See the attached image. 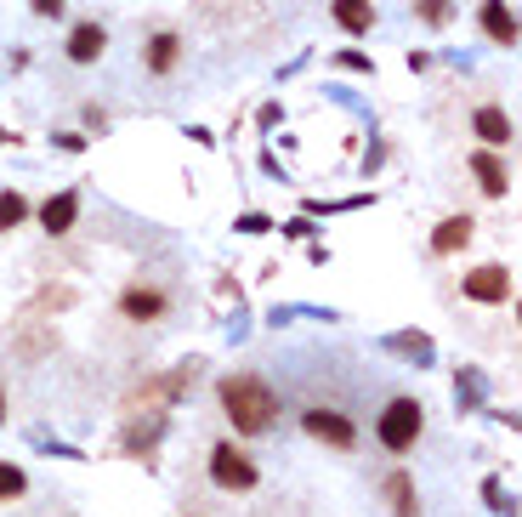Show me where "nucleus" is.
Segmentation results:
<instances>
[{
    "mask_svg": "<svg viewBox=\"0 0 522 517\" xmlns=\"http://www.w3.org/2000/svg\"><path fill=\"white\" fill-rule=\"evenodd\" d=\"M216 398H222V415L233 421V432H244V438H261V432H273V421H279V393L250 370L222 375Z\"/></svg>",
    "mask_w": 522,
    "mask_h": 517,
    "instance_id": "1",
    "label": "nucleus"
},
{
    "mask_svg": "<svg viewBox=\"0 0 522 517\" xmlns=\"http://www.w3.org/2000/svg\"><path fill=\"white\" fill-rule=\"evenodd\" d=\"M420 432H426L420 398H392L381 410V421H375V438H381V449H392V455H409V449L420 444Z\"/></svg>",
    "mask_w": 522,
    "mask_h": 517,
    "instance_id": "2",
    "label": "nucleus"
},
{
    "mask_svg": "<svg viewBox=\"0 0 522 517\" xmlns=\"http://www.w3.org/2000/svg\"><path fill=\"white\" fill-rule=\"evenodd\" d=\"M210 483L227 489V495H250V489L261 483V466L250 461L239 444H216L210 449Z\"/></svg>",
    "mask_w": 522,
    "mask_h": 517,
    "instance_id": "3",
    "label": "nucleus"
},
{
    "mask_svg": "<svg viewBox=\"0 0 522 517\" xmlns=\"http://www.w3.org/2000/svg\"><path fill=\"white\" fill-rule=\"evenodd\" d=\"M193 381H199V370H193V364H176L171 375L142 381L137 393H131V410H171V404H182V398H188Z\"/></svg>",
    "mask_w": 522,
    "mask_h": 517,
    "instance_id": "4",
    "label": "nucleus"
},
{
    "mask_svg": "<svg viewBox=\"0 0 522 517\" xmlns=\"http://www.w3.org/2000/svg\"><path fill=\"white\" fill-rule=\"evenodd\" d=\"M460 290H466V302L505 307L511 290H517V279H511V268H500V262H483V268H471L466 279H460Z\"/></svg>",
    "mask_w": 522,
    "mask_h": 517,
    "instance_id": "5",
    "label": "nucleus"
},
{
    "mask_svg": "<svg viewBox=\"0 0 522 517\" xmlns=\"http://www.w3.org/2000/svg\"><path fill=\"white\" fill-rule=\"evenodd\" d=\"M301 427H307V438H318V444H330V449L358 444V427L341 410H301Z\"/></svg>",
    "mask_w": 522,
    "mask_h": 517,
    "instance_id": "6",
    "label": "nucleus"
},
{
    "mask_svg": "<svg viewBox=\"0 0 522 517\" xmlns=\"http://www.w3.org/2000/svg\"><path fill=\"white\" fill-rule=\"evenodd\" d=\"M171 313V296L165 290H154V285H131V290H120V319H131V324H154V319H165Z\"/></svg>",
    "mask_w": 522,
    "mask_h": 517,
    "instance_id": "7",
    "label": "nucleus"
},
{
    "mask_svg": "<svg viewBox=\"0 0 522 517\" xmlns=\"http://www.w3.org/2000/svg\"><path fill=\"white\" fill-rule=\"evenodd\" d=\"M471 137H477L483 148H511L517 125H511V114H505L500 103H483L477 114H471Z\"/></svg>",
    "mask_w": 522,
    "mask_h": 517,
    "instance_id": "8",
    "label": "nucleus"
},
{
    "mask_svg": "<svg viewBox=\"0 0 522 517\" xmlns=\"http://www.w3.org/2000/svg\"><path fill=\"white\" fill-rule=\"evenodd\" d=\"M466 165H471V177H477V188H483L488 199H505V194H511V171L500 165V154H494V148H477Z\"/></svg>",
    "mask_w": 522,
    "mask_h": 517,
    "instance_id": "9",
    "label": "nucleus"
},
{
    "mask_svg": "<svg viewBox=\"0 0 522 517\" xmlns=\"http://www.w3.org/2000/svg\"><path fill=\"white\" fill-rule=\"evenodd\" d=\"M63 52H69V63L91 69V63L108 52V29H103V23H74V29H69V46H63Z\"/></svg>",
    "mask_w": 522,
    "mask_h": 517,
    "instance_id": "10",
    "label": "nucleus"
},
{
    "mask_svg": "<svg viewBox=\"0 0 522 517\" xmlns=\"http://www.w3.org/2000/svg\"><path fill=\"white\" fill-rule=\"evenodd\" d=\"M477 23H483V35L494 40V46H505V52L517 46V12H511L505 0H483V6H477Z\"/></svg>",
    "mask_w": 522,
    "mask_h": 517,
    "instance_id": "11",
    "label": "nucleus"
},
{
    "mask_svg": "<svg viewBox=\"0 0 522 517\" xmlns=\"http://www.w3.org/2000/svg\"><path fill=\"white\" fill-rule=\"evenodd\" d=\"M176 63H182V35H171V29H159V35H148V46H142V69L165 80V74H171Z\"/></svg>",
    "mask_w": 522,
    "mask_h": 517,
    "instance_id": "12",
    "label": "nucleus"
},
{
    "mask_svg": "<svg viewBox=\"0 0 522 517\" xmlns=\"http://www.w3.org/2000/svg\"><path fill=\"white\" fill-rule=\"evenodd\" d=\"M74 222H80V188H63V194H52L46 205H40V228L52 233H69Z\"/></svg>",
    "mask_w": 522,
    "mask_h": 517,
    "instance_id": "13",
    "label": "nucleus"
},
{
    "mask_svg": "<svg viewBox=\"0 0 522 517\" xmlns=\"http://www.w3.org/2000/svg\"><path fill=\"white\" fill-rule=\"evenodd\" d=\"M381 347H386V353H398V358H409L415 370H426V364L437 358V341H432V336H420V330H392Z\"/></svg>",
    "mask_w": 522,
    "mask_h": 517,
    "instance_id": "14",
    "label": "nucleus"
},
{
    "mask_svg": "<svg viewBox=\"0 0 522 517\" xmlns=\"http://www.w3.org/2000/svg\"><path fill=\"white\" fill-rule=\"evenodd\" d=\"M165 427H171V415L148 410V427H142V421H137V427H125V455H137V461H142V455H154V444L165 438Z\"/></svg>",
    "mask_w": 522,
    "mask_h": 517,
    "instance_id": "15",
    "label": "nucleus"
},
{
    "mask_svg": "<svg viewBox=\"0 0 522 517\" xmlns=\"http://www.w3.org/2000/svg\"><path fill=\"white\" fill-rule=\"evenodd\" d=\"M330 18L347 35H369L375 29V0H330Z\"/></svg>",
    "mask_w": 522,
    "mask_h": 517,
    "instance_id": "16",
    "label": "nucleus"
},
{
    "mask_svg": "<svg viewBox=\"0 0 522 517\" xmlns=\"http://www.w3.org/2000/svg\"><path fill=\"white\" fill-rule=\"evenodd\" d=\"M471 233H477V222H471V216H443V222H437V233H432V256H454V250H466Z\"/></svg>",
    "mask_w": 522,
    "mask_h": 517,
    "instance_id": "17",
    "label": "nucleus"
},
{
    "mask_svg": "<svg viewBox=\"0 0 522 517\" xmlns=\"http://www.w3.org/2000/svg\"><path fill=\"white\" fill-rule=\"evenodd\" d=\"M386 500H392V517H420V495H415V478H409V472H392V478H386Z\"/></svg>",
    "mask_w": 522,
    "mask_h": 517,
    "instance_id": "18",
    "label": "nucleus"
},
{
    "mask_svg": "<svg viewBox=\"0 0 522 517\" xmlns=\"http://www.w3.org/2000/svg\"><path fill=\"white\" fill-rule=\"evenodd\" d=\"M29 222V199L18 194V188H0V233H12Z\"/></svg>",
    "mask_w": 522,
    "mask_h": 517,
    "instance_id": "19",
    "label": "nucleus"
},
{
    "mask_svg": "<svg viewBox=\"0 0 522 517\" xmlns=\"http://www.w3.org/2000/svg\"><path fill=\"white\" fill-rule=\"evenodd\" d=\"M29 495V472L18 461H0V500H23Z\"/></svg>",
    "mask_w": 522,
    "mask_h": 517,
    "instance_id": "20",
    "label": "nucleus"
},
{
    "mask_svg": "<svg viewBox=\"0 0 522 517\" xmlns=\"http://www.w3.org/2000/svg\"><path fill=\"white\" fill-rule=\"evenodd\" d=\"M454 398H460V410H477V404H483V375L460 370V375H454Z\"/></svg>",
    "mask_w": 522,
    "mask_h": 517,
    "instance_id": "21",
    "label": "nucleus"
},
{
    "mask_svg": "<svg viewBox=\"0 0 522 517\" xmlns=\"http://www.w3.org/2000/svg\"><path fill=\"white\" fill-rule=\"evenodd\" d=\"M483 506H488L494 517H517V506H511V495H505L500 478H483Z\"/></svg>",
    "mask_w": 522,
    "mask_h": 517,
    "instance_id": "22",
    "label": "nucleus"
},
{
    "mask_svg": "<svg viewBox=\"0 0 522 517\" xmlns=\"http://www.w3.org/2000/svg\"><path fill=\"white\" fill-rule=\"evenodd\" d=\"M415 18L432 23V29H443V23L454 18V6H449V0H415Z\"/></svg>",
    "mask_w": 522,
    "mask_h": 517,
    "instance_id": "23",
    "label": "nucleus"
},
{
    "mask_svg": "<svg viewBox=\"0 0 522 517\" xmlns=\"http://www.w3.org/2000/svg\"><path fill=\"white\" fill-rule=\"evenodd\" d=\"M233 228H239V233H250V239H256V233H273V228H279V222H273V216H267V211H244L239 222H233Z\"/></svg>",
    "mask_w": 522,
    "mask_h": 517,
    "instance_id": "24",
    "label": "nucleus"
},
{
    "mask_svg": "<svg viewBox=\"0 0 522 517\" xmlns=\"http://www.w3.org/2000/svg\"><path fill=\"white\" fill-rule=\"evenodd\" d=\"M52 143L63 148V154H86V148H91V137H80V131H57Z\"/></svg>",
    "mask_w": 522,
    "mask_h": 517,
    "instance_id": "25",
    "label": "nucleus"
},
{
    "mask_svg": "<svg viewBox=\"0 0 522 517\" xmlns=\"http://www.w3.org/2000/svg\"><path fill=\"white\" fill-rule=\"evenodd\" d=\"M284 233H290V239H313V216H290V222H284Z\"/></svg>",
    "mask_w": 522,
    "mask_h": 517,
    "instance_id": "26",
    "label": "nucleus"
},
{
    "mask_svg": "<svg viewBox=\"0 0 522 517\" xmlns=\"http://www.w3.org/2000/svg\"><path fill=\"white\" fill-rule=\"evenodd\" d=\"M35 18H63V0H29Z\"/></svg>",
    "mask_w": 522,
    "mask_h": 517,
    "instance_id": "27",
    "label": "nucleus"
},
{
    "mask_svg": "<svg viewBox=\"0 0 522 517\" xmlns=\"http://www.w3.org/2000/svg\"><path fill=\"white\" fill-rule=\"evenodd\" d=\"M341 69H358V74H375V63H369L364 52H341Z\"/></svg>",
    "mask_w": 522,
    "mask_h": 517,
    "instance_id": "28",
    "label": "nucleus"
},
{
    "mask_svg": "<svg viewBox=\"0 0 522 517\" xmlns=\"http://www.w3.org/2000/svg\"><path fill=\"white\" fill-rule=\"evenodd\" d=\"M256 120H261V131H267V125H279V120H284V108H279V103H261Z\"/></svg>",
    "mask_w": 522,
    "mask_h": 517,
    "instance_id": "29",
    "label": "nucleus"
},
{
    "mask_svg": "<svg viewBox=\"0 0 522 517\" xmlns=\"http://www.w3.org/2000/svg\"><path fill=\"white\" fill-rule=\"evenodd\" d=\"M0 143H18V137H12V131H6V125H0Z\"/></svg>",
    "mask_w": 522,
    "mask_h": 517,
    "instance_id": "30",
    "label": "nucleus"
},
{
    "mask_svg": "<svg viewBox=\"0 0 522 517\" xmlns=\"http://www.w3.org/2000/svg\"><path fill=\"white\" fill-rule=\"evenodd\" d=\"M0 427H6V393H0Z\"/></svg>",
    "mask_w": 522,
    "mask_h": 517,
    "instance_id": "31",
    "label": "nucleus"
}]
</instances>
